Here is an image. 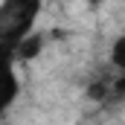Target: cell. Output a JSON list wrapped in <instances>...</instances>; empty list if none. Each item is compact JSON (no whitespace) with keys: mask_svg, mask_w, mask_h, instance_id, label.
<instances>
[{"mask_svg":"<svg viewBox=\"0 0 125 125\" xmlns=\"http://www.w3.org/2000/svg\"><path fill=\"white\" fill-rule=\"evenodd\" d=\"M44 0H3L0 3V44L15 47L23 35H29Z\"/></svg>","mask_w":125,"mask_h":125,"instance_id":"cell-1","label":"cell"},{"mask_svg":"<svg viewBox=\"0 0 125 125\" xmlns=\"http://www.w3.org/2000/svg\"><path fill=\"white\" fill-rule=\"evenodd\" d=\"M18 58L15 50L0 44V116L15 105V99L21 93V79H18Z\"/></svg>","mask_w":125,"mask_h":125,"instance_id":"cell-2","label":"cell"},{"mask_svg":"<svg viewBox=\"0 0 125 125\" xmlns=\"http://www.w3.org/2000/svg\"><path fill=\"white\" fill-rule=\"evenodd\" d=\"M12 50H15V58H18V61H29V58H38V55L44 52V35L32 29L29 35H23V38H21V41H18Z\"/></svg>","mask_w":125,"mask_h":125,"instance_id":"cell-3","label":"cell"},{"mask_svg":"<svg viewBox=\"0 0 125 125\" xmlns=\"http://www.w3.org/2000/svg\"><path fill=\"white\" fill-rule=\"evenodd\" d=\"M111 64L114 73H125V35H116L111 44Z\"/></svg>","mask_w":125,"mask_h":125,"instance_id":"cell-4","label":"cell"},{"mask_svg":"<svg viewBox=\"0 0 125 125\" xmlns=\"http://www.w3.org/2000/svg\"><path fill=\"white\" fill-rule=\"evenodd\" d=\"M87 3H93V6H96V3H105V0H87Z\"/></svg>","mask_w":125,"mask_h":125,"instance_id":"cell-5","label":"cell"},{"mask_svg":"<svg viewBox=\"0 0 125 125\" xmlns=\"http://www.w3.org/2000/svg\"><path fill=\"white\" fill-rule=\"evenodd\" d=\"M0 32H3V26H0Z\"/></svg>","mask_w":125,"mask_h":125,"instance_id":"cell-6","label":"cell"}]
</instances>
